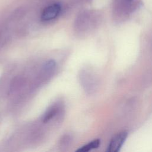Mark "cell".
Returning a JSON list of instances; mask_svg holds the SVG:
<instances>
[{
  "label": "cell",
  "mask_w": 152,
  "mask_h": 152,
  "mask_svg": "<svg viewBox=\"0 0 152 152\" xmlns=\"http://www.w3.org/2000/svg\"><path fill=\"white\" fill-rule=\"evenodd\" d=\"M128 137L126 131H121L112 137L107 147V152H118L119 151Z\"/></svg>",
  "instance_id": "6da1fadb"
},
{
  "label": "cell",
  "mask_w": 152,
  "mask_h": 152,
  "mask_svg": "<svg viewBox=\"0 0 152 152\" xmlns=\"http://www.w3.org/2000/svg\"><path fill=\"white\" fill-rule=\"evenodd\" d=\"M61 11V7L58 4H53L46 7L43 11L41 18L43 21H49L56 18Z\"/></svg>",
  "instance_id": "7a4b0ae2"
},
{
  "label": "cell",
  "mask_w": 152,
  "mask_h": 152,
  "mask_svg": "<svg viewBox=\"0 0 152 152\" xmlns=\"http://www.w3.org/2000/svg\"><path fill=\"white\" fill-rule=\"evenodd\" d=\"M100 144V140L99 139H96L94 140L91 141L89 143L83 145L80 148L77 149L76 151L78 152H86L89 151L91 150L97 148Z\"/></svg>",
  "instance_id": "3957f363"
},
{
  "label": "cell",
  "mask_w": 152,
  "mask_h": 152,
  "mask_svg": "<svg viewBox=\"0 0 152 152\" xmlns=\"http://www.w3.org/2000/svg\"><path fill=\"white\" fill-rule=\"evenodd\" d=\"M58 110V109L56 106L51 107L49 109H48L46 111V112L44 115V116L43 118V122L44 123H46L51 119H52L56 115Z\"/></svg>",
  "instance_id": "277c9868"
},
{
  "label": "cell",
  "mask_w": 152,
  "mask_h": 152,
  "mask_svg": "<svg viewBox=\"0 0 152 152\" xmlns=\"http://www.w3.org/2000/svg\"><path fill=\"white\" fill-rule=\"evenodd\" d=\"M55 66V62L53 61H48L45 65V69L46 70H51Z\"/></svg>",
  "instance_id": "5b68a950"
}]
</instances>
